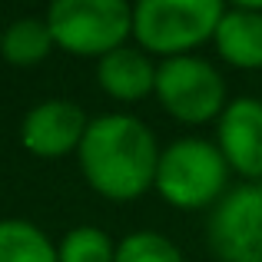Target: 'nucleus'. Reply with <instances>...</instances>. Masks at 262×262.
I'll use <instances>...</instances> for the list:
<instances>
[{
  "mask_svg": "<svg viewBox=\"0 0 262 262\" xmlns=\"http://www.w3.org/2000/svg\"><path fill=\"white\" fill-rule=\"evenodd\" d=\"M113 262H186V259L163 232L140 229V232H129L126 239H120Z\"/></svg>",
  "mask_w": 262,
  "mask_h": 262,
  "instance_id": "4468645a",
  "label": "nucleus"
},
{
  "mask_svg": "<svg viewBox=\"0 0 262 262\" xmlns=\"http://www.w3.org/2000/svg\"><path fill=\"white\" fill-rule=\"evenodd\" d=\"M223 13L219 0H140L133 7V37L143 53L186 57L216 37Z\"/></svg>",
  "mask_w": 262,
  "mask_h": 262,
  "instance_id": "f03ea898",
  "label": "nucleus"
},
{
  "mask_svg": "<svg viewBox=\"0 0 262 262\" xmlns=\"http://www.w3.org/2000/svg\"><path fill=\"white\" fill-rule=\"evenodd\" d=\"M206 232L223 262H262V189L249 183L226 192L212 209Z\"/></svg>",
  "mask_w": 262,
  "mask_h": 262,
  "instance_id": "423d86ee",
  "label": "nucleus"
},
{
  "mask_svg": "<svg viewBox=\"0 0 262 262\" xmlns=\"http://www.w3.org/2000/svg\"><path fill=\"white\" fill-rule=\"evenodd\" d=\"M212 40L226 63L239 67V70H262V7H226Z\"/></svg>",
  "mask_w": 262,
  "mask_h": 262,
  "instance_id": "1a4fd4ad",
  "label": "nucleus"
},
{
  "mask_svg": "<svg viewBox=\"0 0 262 262\" xmlns=\"http://www.w3.org/2000/svg\"><path fill=\"white\" fill-rule=\"evenodd\" d=\"M57 256H60V262H113L116 246L96 226H77V229H70L60 239Z\"/></svg>",
  "mask_w": 262,
  "mask_h": 262,
  "instance_id": "ddd939ff",
  "label": "nucleus"
},
{
  "mask_svg": "<svg viewBox=\"0 0 262 262\" xmlns=\"http://www.w3.org/2000/svg\"><path fill=\"white\" fill-rule=\"evenodd\" d=\"M219 153L239 176L262 179V100L236 96L219 116Z\"/></svg>",
  "mask_w": 262,
  "mask_h": 262,
  "instance_id": "6e6552de",
  "label": "nucleus"
},
{
  "mask_svg": "<svg viewBox=\"0 0 262 262\" xmlns=\"http://www.w3.org/2000/svg\"><path fill=\"white\" fill-rule=\"evenodd\" d=\"M53 47L57 43H53V37H50L47 20L20 17L7 27L4 37H0V57L13 67H33V63H40V60H47V53H50Z\"/></svg>",
  "mask_w": 262,
  "mask_h": 262,
  "instance_id": "9b49d317",
  "label": "nucleus"
},
{
  "mask_svg": "<svg viewBox=\"0 0 262 262\" xmlns=\"http://www.w3.org/2000/svg\"><path fill=\"white\" fill-rule=\"evenodd\" d=\"M256 186H259V189H262V179H259V183H256Z\"/></svg>",
  "mask_w": 262,
  "mask_h": 262,
  "instance_id": "2eb2a0df",
  "label": "nucleus"
},
{
  "mask_svg": "<svg viewBox=\"0 0 262 262\" xmlns=\"http://www.w3.org/2000/svg\"><path fill=\"white\" fill-rule=\"evenodd\" d=\"M86 126V113L73 100H43L24 116L20 143L27 153L40 156V160H60V156L80 149Z\"/></svg>",
  "mask_w": 262,
  "mask_h": 262,
  "instance_id": "0eeeda50",
  "label": "nucleus"
},
{
  "mask_svg": "<svg viewBox=\"0 0 262 262\" xmlns=\"http://www.w3.org/2000/svg\"><path fill=\"white\" fill-rule=\"evenodd\" d=\"M229 183V163L223 160L219 146L206 140H176L163 149L156 186L160 196L176 209H206L223 199Z\"/></svg>",
  "mask_w": 262,
  "mask_h": 262,
  "instance_id": "20e7f679",
  "label": "nucleus"
},
{
  "mask_svg": "<svg viewBox=\"0 0 262 262\" xmlns=\"http://www.w3.org/2000/svg\"><path fill=\"white\" fill-rule=\"evenodd\" d=\"M156 96L160 106L179 123H209L226 110V80L203 57H173L156 67Z\"/></svg>",
  "mask_w": 262,
  "mask_h": 262,
  "instance_id": "39448f33",
  "label": "nucleus"
},
{
  "mask_svg": "<svg viewBox=\"0 0 262 262\" xmlns=\"http://www.w3.org/2000/svg\"><path fill=\"white\" fill-rule=\"evenodd\" d=\"M96 80L106 96L120 103H133L156 90V63L140 47H120L96 63Z\"/></svg>",
  "mask_w": 262,
  "mask_h": 262,
  "instance_id": "9d476101",
  "label": "nucleus"
},
{
  "mask_svg": "<svg viewBox=\"0 0 262 262\" xmlns=\"http://www.w3.org/2000/svg\"><path fill=\"white\" fill-rule=\"evenodd\" d=\"M47 27L60 50L103 60L126 47L133 33V7L123 0H57L47 10Z\"/></svg>",
  "mask_w": 262,
  "mask_h": 262,
  "instance_id": "7ed1b4c3",
  "label": "nucleus"
},
{
  "mask_svg": "<svg viewBox=\"0 0 262 262\" xmlns=\"http://www.w3.org/2000/svg\"><path fill=\"white\" fill-rule=\"evenodd\" d=\"M77 156L80 173L93 186V192L113 203H126L156 186L163 153L146 123L126 113H106L90 120Z\"/></svg>",
  "mask_w": 262,
  "mask_h": 262,
  "instance_id": "f257e3e1",
  "label": "nucleus"
},
{
  "mask_svg": "<svg viewBox=\"0 0 262 262\" xmlns=\"http://www.w3.org/2000/svg\"><path fill=\"white\" fill-rule=\"evenodd\" d=\"M0 262H60V256L33 223L0 219Z\"/></svg>",
  "mask_w": 262,
  "mask_h": 262,
  "instance_id": "f8f14e48",
  "label": "nucleus"
}]
</instances>
